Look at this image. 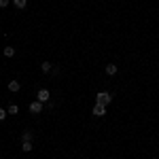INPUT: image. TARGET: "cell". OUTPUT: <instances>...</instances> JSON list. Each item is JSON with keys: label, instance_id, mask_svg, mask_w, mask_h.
<instances>
[{"label": "cell", "instance_id": "14", "mask_svg": "<svg viewBox=\"0 0 159 159\" xmlns=\"http://www.w3.org/2000/svg\"><path fill=\"white\" fill-rule=\"evenodd\" d=\"M9 2H11V0H0V9H7V7H9Z\"/></svg>", "mask_w": 159, "mask_h": 159}, {"label": "cell", "instance_id": "11", "mask_svg": "<svg viewBox=\"0 0 159 159\" xmlns=\"http://www.w3.org/2000/svg\"><path fill=\"white\" fill-rule=\"evenodd\" d=\"M13 4H15L17 9H25V7H28V0H13Z\"/></svg>", "mask_w": 159, "mask_h": 159}, {"label": "cell", "instance_id": "10", "mask_svg": "<svg viewBox=\"0 0 159 159\" xmlns=\"http://www.w3.org/2000/svg\"><path fill=\"white\" fill-rule=\"evenodd\" d=\"M21 151H24V153H30V151H34L32 142H21Z\"/></svg>", "mask_w": 159, "mask_h": 159}, {"label": "cell", "instance_id": "1", "mask_svg": "<svg viewBox=\"0 0 159 159\" xmlns=\"http://www.w3.org/2000/svg\"><path fill=\"white\" fill-rule=\"evenodd\" d=\"M110 102H112V96H110L108 91H100L98 96H96V104H102V106H108Z\"/></svg>", "mask_w": 159, "mask_h": 159}, {"label": "cell", "instance_id": "9", "mask_svg": "<svg viewBox=\"0 0 159 159\" xmlns=\"http://www.w3.org/2000/svg\"><path fill=\"white\" fill-rule=\"evenodd\" d=\"M2 53H4V57H13L15 55V47H4Z\"/></svg>", "mask_w": 159, "mask_h": 159}, {"label": "cell", "instance_id": "7", "mask_svg": "<svg viewBox=\"0 0 159 159\" xmlns=\"http://www.w3.org/2000/svg\"><path fill=\"white\" fill-rule=\"evenodd\" d=\"M32 138H34V134L30 129H25L24 134H21V142H32Z\"/></svg>", "mask_w": 159, "mask_h": 159}, {"label": "cell", "instance_id": "13", "mask_svg": "<svg viewBox=\"0 0 159 159\" xmlns=\"http://www.w3.org/2000/svg\"><path fill=\"white\" fill-rule=\"evenodd\" d=\"M7 115H9L7 110H4V108H0V121H4V119H7Z\"/></svg>", "mask_w": 159, "mask_h": 159}, {"label": "cell", "instance_id": "2", "mask_svg": "<svg viewBox=\"0 0 159 159\" xmlns=\"http://www.w3.org/2000/svg\"><path fill=\"white\" fill-rule=\"evenodd\" d=\"M49 98H51L49 89H45V87H43V89H38V96H36V100H38V102H43V104H47V102H49Z\"/></svg>", "mask_w": 159, "mask_h": 159}, {"label": "cell", "instance_id": "4", "mask_svg": "<svg viewBox=\"0 0 159 159\" xmlns=\"http://www.w3.org/2000/svg\"><path fill=\"white\" fill-rule=\"evenodd\" d=\"M91 112H93L96 117H104V115H106V106H102V104H93Z\"/></svg>", "mask_w": 159, "mask_h": 159}, {"label": "cell", "instance_id": "6", "mask_svg": "<svg viewBox=\"0 0 159 159\" xmlns=\"http://www.w3.org/2000/svg\"><path fill=\"white\" fill-rule=\"evenodd\" d=\"M104 70H106V74H108V76H115L119 68H117V64H106V68H104Z\"/></svg>", "mask_w": 159, "mask_h": 159}, {"label": "cell", "instance_id": "8", "mask_svg": "<svg viewBox=\"0 0 159 159\" xmlns=\"http://www.w3.org/2000/svg\"><path fill=\"white\" fill-rule=\"evenodd\" d=\"M40 70H43L45 74L51 72V70H53V64H51V61H43V64H40Z\"/></svg>", "mask_w": 159, "mask_h": 159}, {"label": "cell", "instance_id": "5", "mask_svg": "<svg viewBox=\"0 0 159 159\" xmlns=\"http://www.w3.org/2000/svg\"><path fill=\"white\" fill-rule=\"evenodd\" d=\"M7 89H9L11 93H17V91L21 89V83H19V81H9V85H7Z\"/></svg>", "mask_w": 159, "mask_h": 159}, {"label": "cell", "instance_id": "12", "mask_svg": "<svg viewBox=\"0 0 159 159\" xmlns=\"http://www.w3.org/2000/svg\"><path fill=\"white\" fill-rule=\"evenodd\" d=\"M7 112H9V115H17V112H19V106H17V104H11V106L7 108Z\"/></svg>", "mask_w": 159, "mask_h": 159}, {"label": "cell", "instance_id": "3", "mask_svg": "<svg viewBox=\"0 0 159 159\" xmlns=\"http://www.w3.org/2000/svg\"><path fill=\"white\" fill-rule=\"evenodd\" d=\"M30 112H32V115H40V112H43V102H32V104H30Z\"/></svg>", "mask_w": 159, "mask_h": 159}]
</instances>
